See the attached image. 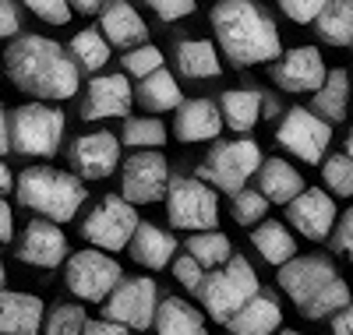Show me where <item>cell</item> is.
<instances>
[{
	"instance_id": "45",
	"label": "cell",
	"mask_w": 353,
	"mask_h": 335,
	"mask_svg": "<svg viewBox=\"0 0 353 335\" xmlns=\"http://www.w3.org/2000/svg\"><path fill=\"white\" fill-rule=\"evenodd\" d=\"M152 14H159L163 21H173V18H188L194 11V0H152L149 4Z\"/></svg>"
},
{
	"instance_id": "56",
	"label": "cell",
	"mask_w": 353,
	"mask_h": 335,
	"mask_svg": "<svg viewBox=\"0 0 353 335\" xmlns=\"http://www.w3.org/2000/svg\"><path fill=\"white\" fill-rule=\"evenodd\" d=\"M350 50H353V46H350Z\"/></svg>"
},
{
	"instance_id": "40",
	"label": "cell",
	"mask_w": 353,
	"mask_h": 335,
	"mask_svg": "<svg viewBox=\"0 0 353 335\" xmlns=\"http://www.w3.org/2000/svg\"><path fill=\"white\" fill-rule=\"evenodd\" d=\"M329 243H332L336 254H346V258L353 261V205L336 219V226H332V233H329Z\"/></svg>"
},
{
	"instance_id": "49",
	"label": "cell",
	"mask_w": 353,
	"mask_h": 335,
	"mask_svg": "<svg viewBox=\"0 0 353 335\" xmlns=\"http://www.w3.org/2000/svg\"><path fill=\"white\" fill-rule=\"evenodd\" d=\"M8 191H14V173L8 170V163L0 159V198H4Z\"/></svg>"
},
{
	"instance_id": "26",
	"label": "cell",
	"mask_w": 353,
	"mask_h": 335,
	"mask_svg": "<svg viewBox=\"0 0 353 335\" xmlns=\"http://www.w3.org/2000/svg\"><path fill=\"white\" fill-rule=\"evenodd\" d=\"M152 328H156V335H209L205 332V314L194 303H188L184 296L159 300Z\"/></svg>"
},
{
	"instance_id": "13",
	"label": "cell",
	"mask_w": 353,
	"mask_h": 335,
	"mask_svg": "<svg viewBox=\"0 0 353 335\" xmlns=\"http://www.w3.org/2000/svg\"><path fill=\"white\" fill-rule=\"evenodd\" d=\"M68 159H71L78 180H106L113 170H121V138L113 131L78 134L71 141Z\"/></svg>"
},
{
	"instance_id": "8",
	"label": "cell",
	"mask_w": 353,
	"mask_h": 335,
	"mask_svg": "<svg viewBox=\"0 0 353 335\" xmlns=\"http://www.w3.org/2000/svg\"><path fill=\"white\" fill-rule=\"evenodd\" d=\"M138 223L141 219H138V208L134 205H128L121 194H106L81 219V240L113 258L117 251H128V243H131Z\"/></svg>"
},
{
	"instance_id": "27",
	"label": "cell",
	"mask_w": 353,
	"mask_h": 335,
	"mask_svg": "<svg viewBox=\"0 0 353 335\" xmlns=\"http://www.w3.org/2000/svg\"><path fill=\"white\" fill-rule=\"evenodd\" d=\"M176 71L191 81H205V78H219L223 74V60L212 39H184L176 43Z\"/></svg>"
},
{
	"instance_id": "5",
	"label": "cell",
	"mask_w": 353,
	"mask_h": 335,
	"mask_svg": "<svg viewBox=\"0 0 353 335\" xmlns=\"http://www.w3.org/2000/svg\"><path fill=\"white\" fill-rule=\"evenodd\" d=\"M265 163L261 148L254 138H233V141H216L209 148V156L201 159V166L194 170V180L209 184L212 191H226L230 198L248 187V180L258 173V166Z\"/></svg>"
},
{
	"instance_id": "1",
	"label": "cell",
	"mask_w": 353,
	"mask_h": 335,
	"mask_svg": "<svg viewBox=\"0 0 353 335\" xmlns=\"http://www.w3.org/2000/svg\"><path fill=\"white\" fill-rule=\"evenodd\" d=\"M4 71L18 92L50 103L78 96L81 85V74L71 64L68 50L36 32H21L18 39H11V46L4 50Z\"/></svg>"
},
{
	"instance_id": "21",
	"label": "cell",
	"mask_w": 353,
	"mask_h": 335,
	"mask_svg": "<svg viewBox=\"0 0 353 335\" xmlns=\"http://www.w3.org/2000/svg\"><path fill=\"white\" fill-rule=\"evenodd\" d=\"M223 131V116L212 99H184L173 113V138L176 141H212Z\"/></svg>"
},
{
	"instance_id": "18",
	"label": "cell",
	"mask_w": 353,
	"mask_h": 335,
	"mask_svg": "<svg viewBox=\"0 0 353 335\" xmlns=\"http://www.w3.org/2000/svg\"><path fill=\"white\" fill-rule=\"evenodd\" d=\"M332 279H339V276H336L332 261L321 258V254L293 258V261H286V265L279 268V286H283V293H286L293 303H297V307H304V303H307L314 293L325 290Z\"/></svg>"
},
{
	"instance_id": "46",
	"label": "cell",
	"mask_w": 353,
	"mask_h": 335,
	"mask_svg": "<svg viewBox=\"0 0 353 335\" xmlns=\"http://www.w3.org/2000/svg\"><path fill=\"white\" fill-rule=\"evenodd\" d=\"M81 335H131V332L121 328V325H110V321H103V318H88L85 328H81Z\"/></svg>"
},
{
	"instance_id": "53",
	"label": "cell",
	"mask_w": 353,
	"mask_h": 335,
	"mask_svg": "<svg viewBox=\"0 0 353 335\" xmlns=\"http://www.w3.org/2000/svg\"><path fill=\"white\" fill-rule=\"evenodd\" d=\"M4 283H8V268H4V261H0V293H4Z\"/></svg>"
},
{
	"instance_id": "42",
	"label": "cell",
	"mask_w": 353,
	"mask_h": 335,
	"mask_svg": "<svg viewBox=\"0 0 353 335\" xmlns=\"http://www.w3.org/2000/svg\"><path fill=\"white\" fill-rule=\"evenodd\" d=\"M321 11H325V0H283V14L297 25H314Z\"/></svg>"
},
{
	"instance_id": "6",
	"label": "cell",
	"mask_w": 353,
	"mask_h": 335,
	"mask_svg": "<svg viewBox=\"0 0 353 335\" xmlns=\"http://www.w3.org/2000/svg\"><path fill=\"white\" fill-rule=\"evenodd\" d=\"M258 293H261V283H258V272L248 265V258H230L223 268L205 272L198 300H201L205 314H209L212 321L226 325Z\"/></svg>"
},
{
	"instance_id": "35",
	"label": "cell",
	"mask_w": 353,
	"mask_h": 335,
	"mask_svg": "<svg viewBox=\"0 0 353 335\" xmlns=\"http://www.w3.org/2000/svg\"><path fill=\"white\" fill-rule=\"evenodd\" d=\"M346 303H353L350 300V286L343 283V279H332L321 293H314L304 307H297L304 318H311V321H321V318H332V314H339Z\"/></svg>"
},
{
	"instance_id": "31",
	"label": "cell",
	"mask_w": 353,
	"mask_h": 335,
	"mask_svg": "<svg viewBox=\"0 0 353 335\" xmlns=\"http://www.w3.org/2000/svg\"><path fill=\"white\" fill-rule=\"evenodd\" d=\"M314 32L329 46H353V0H329L314 21Z\"/></svg>"
},
{
	"instance_id": "7",
	"label": "cell",
	"mask_w": 353,
	"mask_h": 335,
	"mask_svg": "<svg viewBox=\"0 0 353 335\" xmlns=\"http://www.w3.org/2000/svg\"><path fill=\"white\" fill-rule=\"evenodd\" d=\"M166 219L173 230L188 233H212L219 223V198L209 184H201L194 176H170L166 187Z\"/></svg>"
},
{
	"instance_id": "48",
	"label": "cell",
	"mask_w": 353,
	"mask_h": 335,
	"mask_svg": "<svg viewBox=\"0 0 353 335\" xmlns=\"http://www.w3.org/2000/svg\"><path fill=\"white\" fill-rule=\"evenodd\" d=\"M332 335H353V303H346L339 314H332Z\"/></svg>"
},
{
	"instance_id": "15",
	"label": "cell",
	"mask_w": 353,
	"mask_h": 335,
	"mask_svg": "<svg viewBox=\"0 0 353 335\" xmlns=\"http://www.w3.org/2000/svg\"><path fill=\"white\" fill-rule=\"evenodd\" d=\"M131 103H134V88L124 74H96L85 85L81 120H110V116L128 120Z\"/></svg>"
},
{
	"instance_id": "25",
	"label": "cell",
	"mask_w": 353,
	"mask_h": 335,
	"mask_svg": "<svg viewBox=\"0 0 353 335\" xmlns=\"http://www.w3.org/2000/svg\"><path fill=\"white\" fill-rule=\"evenodd\" d=\"M311 113L325 124H343L346 113H350V71L346 68H332L325 74V85L314 92L311 99Z\"/></svg>"
},
{
	"instance_id": "39",
	"label": "cell",
	"mask_w": 353,
	"mask_h": 335,
	"mask_svg": "<svg viewBox=\"0 0 353 335\" xmlns=\"http://www.w3.org/2000/svg\"><path fill=\"white\" fill-rule=\"evenodd\" d=\"M121 64H124V71H128L131 78H138V81L166 68V64H163V50H159V46H152V43H145V46H134V50H128Z\"/></svg>"
},
{
	"instance_id": "2",
	"label": "cell",
	"mask_w": 353,
	"mask_h": 335,
	"mask_svg": "<svg viewBox=\"0 0 353 335\" xmlns=\"http://www.w3.org/2000/svg\"><path fill=\"white\" fill-rule=\"evenodd\" d=\"M209 21L216 32V50L226 53L233 68L276 64L283 53L279 28L261 4H251V0H219Z\"/></svg>"
},
{
	"instance_id": "3",
	"label": "cell",
	"mask_w": 353,
	"mask_h": 335,
	"mask_svg": "<svg viewBox=\"0 0 353 335\" xmlns=\"http://www.w3.org/2000/svg\"><path fill=\"white\" fill-rule=\"evenodd\" d=\"M14 198L21 208L36 212L39 219L61 226L81 212L88 191L74 173L53 170V166H25L14 176Z\"/></svg>"
},
{
	"instance_id": "19",
	"label": "cell",
	"mask_w": 353,
	"mask_h": 335,
	"mask_svg": "<svg viewBox=\"0 0 353 335\" xmlns=\"http://www.w3.org/2000/svg\"><path fill=\"white\" fill-rule=\"evenodd\" d=\"M99 36L106 39V46L113 50H134L149 43V25L141 21V14L124 4V0H113V4H103L99 11Z\"/></svg>"
},
{
	"instance_id": "22",
	"label": "cell",
	"mask_w": 353,
	"mask_h": 335,
	"mask_svg": "<svg viewBox=\"0 0 353 335\" xmlns=\"http://www.w3.org/2000/svg\"><path fill=\"white\" fill-rule=\"evenodd\" d=\"M176 247H181V243L173 240V233H166L163 226L141 219L138 230H134V236H131V243H128V254H131L141 268L159 272V268H166V265L173 261Z\"/></svg>"
},
{
	"instance_id": "12",
	"label": "cell",
	"mask_w": 353,
	"mask_h": 335,
	"mask_svg": "<svg viewBox=\"0 0 353 335\" xmlns=\"http://www.w3.org/2000/svg\"><path fill=\"white\" fill-rule=\"evenodd\" d=\"M170 187V163L163 152H134L121 159V198L128 205H156Z\"/></svg>"
},
{
	"instance_id": "32",
	"label": "cell",
	"mask_w": 353,
	"mask_h": 335,
	"mask_svg": "<svg viewBox=\"0 0 353 335\" xmlns=\"http://www.w3.org/2000/svg\"><path fill=\"white\" fill-rule=\"evenodd\" d=\"M64 50H68V57H71V64L78 68V74H81V71L96 74V71L106 68V60H110V46H106V39L99 36V28H81V32H74Z\"/></svg>"
},
{
	"instance_id": "33",
	"label": "cell",
	"mask_w": 353,
	"mask_h": 335,
	"mask_svg": "<svg viewBox=\"0 0 353 335\" xmlns=\"http://www.w3.org/2000/svg\"><path fill=\"white\" fill-rule=\"evenodd\" d=\"M188 258L198 265V268H223L230 258H233V243H230V236L226 233H219V230H212V233H191L188 236Z\"/></svg>"
},
{
	"instance_id": "50",
	"label": "cell",
	"mask_w": 353,
	"mask_h": 335,
	"mask_svg": "<svg viewBox=\"0 0 353 335\" xmlns=\"http://www.w3.org/2000/svg\"><path fill=\"white\" fill-rule=\"evenodd\" d=\"M99 14L103 11V4H96V0H74V4H71V14Z\"/></svg>"
},
{
	"instance_id": "28",
	"label": "cell",
	"mask_w": 353,
	"mask_h": 335,
	"mask_svg": "<svg viewBox=\"0 0 353 335\" xmlns=\"http://www.w3.org/2000/svg\"><path fill=\"white\" fill-rule=\"evenodd\" d=\"M216 106H219L223 124L237 134L254 131V124L261 120V92L258 88H226Z\"/></svg>"
},
{
	"instance_id": "47",
	"label": "cell",
	"mask_w": 353,
	"mask_h": 335,
	"mask_svg": "<svg viewBox=\"0 0 353 335\" xmlns=\"http://www.w3.org/2000/svg\"><path fill=\"white\" fill-rule=\"evenodd\" d=\"M11 240H14V212L0 198V243H11Z\"/></svg>"
},
{
	"instance_id": "4",
	"label": "cell",
	"mask_w": 353,
	"mask_h": 335,
	"mask_svg": "<svg viewBox=\"0 0 353 335\" xmlns=\"http://www.w3.org/2000/svg\"><path fill=\"white\" fill-rule=\"evenodd\" d=\"M8 116V138H11V152L25 159H53L61 152L64 141V110L61 106H46V103H25L14 106Z\"/></svg>"
},
{
	"instance_id": "9",
	"label": "cell",
	"mask_w": 353,
	"mask_h": 335,
	"mask_svg": "<svg viewBox=\"0 0 353 335\" xmlns=\"http://www.w3.org/2000/svg\"><path fill=\"white\" fill-rule=\"evenodd\" d=\"M103 307V321L121 325L128 332H145L156 321V307H159V286L152 276H131L121 279L117 290L99 303Z\"/></svg>"
},
{
	"instance_id": "52",
	"label": "cell",
	"mask_w": 353,
	"mask_h": 335,
	"mask_svg": "<svg viewBox=\"0 0 353 335\" xmlns=\"http://www.w3.org/2000/svg\"><path fill=\"white\" fill-rule=\"evenodd\" d=\"M343 156L353 159V128H350V134H346V152H343Z\"/></svg>"
},
{
	"instance_id": "55",
	"label": "cell",
	"mask_w": 353,
	"mask_h": 335,
	"mask_svg": "<svg viewBox=\"0 0 353 335\" xmlns=\"http://www.w3.org/2000/svg\"><path fill=\"white\" fill-rule=\"evenodd\" d=\"M350 96H353V71H350Z\"/></svg>"
},
{
	"instance_id": "10",
	"label": "cell",
	"mask_w": 353,
	"mask_h": 335,
	"mask_svg": "<svg viewBox=\"0 0 353 335\" xmlns=\"http://www.w3.org/2000/svg\"><path fill=\"white\" fill-rule=\"evenodd\" d=\"M121 279H124L121 261L96 247H81L64 261V286L85 303H103Z\"/></svg>"
},
{
	"instance_id": "41",
	"label": "cell",
	"mask_w": 353,
	"mask_h": 335,
	"mask_svg": "<svg viewBox=\"0 0 353 335\" xmlns=\"http://www.w3.org/2000/svg\"><path fill=\"white\" fill-rule=\"evenodd\" d=\"M28 11L57 28L71 21V4H64V0H28Z\"/></svg>"
},
{
	"instance_id": "38",
	"label": "cell",
	"mask_w": 353,
	"mask_h": 335,
	"mask_svg": "<svg viewBox=\"0 0 353 335\" xmlns=\"http://www.w3.org/2000/svg\"><path fill=\"white\" fill-rule=\"evenodd\" d=\"M321 180H325V187L339 198H353V159L350 156H329L321 163Z\"/></svg>"
},
{
	"instance_id": "16",
	"label": "cell",
	"mask_w": 353,
	"mask_h": 335,
	"mask_svg": "<svg viewBox=\"0 0 353 335\" xmlns=\"http://www.w3.org/2000/svg\"><path fill=\"white\" fill-rule=\"evenodd\" d=\"M286 219L290 226L304 233L307 240H329L339 212H336V201L329 191H318V187H304L297 198L286 205Z\"/></svg>"
},
{
	"instance_id": "37",
	"label": "cell",
	"mask_w": 353,
	"mask_h": 335,
	"mask_svg": "<svg viewBox=\"0 0 353 335\" xmlns=\"http://www.w3.org/2000/svg\"><path fill=\"white\" fill-rule=\"evenodd\" d=\"M265 212H269V201H265L254 187H244V191H237L230 198V216H233V223H241V226H258V223H265Z\"/></svg>"
},
{
	"instance_id": "24",
	"label": "cell",
	"mask_w": 353,
	"mask_h": 335,
	"mask_svg": "<svg viewBox=\"0 0 353 335\" xmlns=\"http://www.w3.org/2000/svg\"><path fill=\"white\" fill-rule=\"evenodd\" d=\"M304 191V176L286 159H265L258 166V194L269 205H290Z\"/></svg>"
},
{
	"instance_id": "17",
	"label": "cell",
	"mask_w": 353,
	"mask_h": 335,
	"mask_svg": "<svg viewBox=\"0 0 353 335\" xmlns=\"http://www.w3.org/2000/svg\"><path fill=\"white\" fill-rule=\"evenodd\" d=\"M14 254L18 261L32 265V268H57L68 261V236L61 226H53L46 219H32L21 230Z\"/></svg>"
},
{
	"instance_id": "14",
	"label": "cell",
	"mask_w": 353,
	"mask_h": 335,
	"mask_svg": "<svg viewBox=\"0 0 353 335\" xmlns=\"http://www.w3.org/2000/svg\"><path fill=\"white\" fill-rule=\"evenodd\" d=\"M325 74H329V68H325V60H321V50H314V46L286 50L269 71V78L283 88V92H293V96L318 92V88L325 85Z\"/></svg>"
},
{
	"instance_id": "43",
	"label": "cell",
	"mask_w": 353,
	"mask_h": 335,
	"mask_svg": "<svg viewBox=\"0 0 353 335\" xmlns=\"http://www.w3.org/2000/svg\"><path fill=\"white\" fill-rule=\"evenodd\" d=\"M173 279L181 283L188 293L198 296V293H201V283H205V268H198V265L184 254V258H176V261H173Z\"/></svg>"
},
{
	"instance_id": "29",
	"label": "cell",
	"mask_w": 353,
	"mask_h": 335,
	"mask_svg": "<svg viewBox=\"0 0 353 335\" xmlns=\"http://www.w3.org/2000/svg\"><path fill=\"white\" fill-rule=\"evenodd\" d=\"M134 99L149 113H176V106L184 103V92H181V85H176V78L170 74V68H163V71L138 81Z\"/></svg>"
},
{
	"instance_id": "20",
	"label": "cell",
	"mask_w": 353,
	"mask_h": 335,
	"mask_svg": "<svg viewBox=\"0 0 353 335\" xmlns=\"http://www.w3.org/2000/svg\"><path fill=\"white\" fill-rule=\"evenodd\" d=\"M46 303L36 293L4 290L0 293V335H43Z\"/></svg>"
},
{
	"instance_id": "23",
	"label": "cell",
	"mask_w": 353,
	"mask_h": 335,
	"mask_svg": "<svg viewBox=\"0 0 353 335\" xmlns=\"http://www.w3.org/2000/svg\"><path fill=\"white\" fill-rule=\"evenodd\" d=\"M279 325H283V311H279L276 296L258 293L226 321V332L230 335H276Z\"/></svg>"
},
{
	"instance_id": "36",
	"label": "cell",
	"mask_w": 353,
	"mask_h": 335,
	"mask_svg": "<svg viewBox=\"0 0 353 335\" xmlns=\"http://www.w3.org/2000/svg\"><path fill=\"white\" fill-rule=\"evenodd\" d=\"M85 321L81 303H53L43 318V335H81Z\"/></svg>"
},
{
	"instance_id": "54",
	"label": "cell",
	"mask_w": 353,
	"mask_h": 335,
	"mask_svg": "<svg viewBox=\"0 0 353 335\" xmlns=\"http://www.w3.org/2000/svg\"><path fill=\"white\" fill-rule=\"evenodd\" d=\"M276 335H304V332H293V328H283V332H276Z\"/></svg>"
},
{
	"instance_id": "44",
	"label": "cell",
	"mask_w": 353,
	"mask_h": 335,
	"mask_svg": "<svg viewBox=\"0 0 353 335\" xmlns=\"http://www.w3.org/2000/svg\"><path fill=\"white\" fill-rule=\"evenodd\" d=\"M21 36V11L11 0H0V39H18Z\"/></svg>"
},
{
	"instance_id": "51",
	"label": "cell",
	"mask_w": 353,
	"mask_h": 335,
	"mask_svg": "<svg viewBox=\"0 0 353 335\" xmlns=\"http://www.w3.org/2000/svg\"><path fill=\"white\" fill-rule=\"evenodd\" d=\"M11 152V138H8V116L0 113V159H4Z\"/></svg>"
},
{
	"instance_id": "30",
	"label": "cell",
	"mask_w": 353,
	"mask_h": 335,
	"mask_svg": "<svg viewBox=\"0 0 353 335\" xmlns=\"http://www.w3.org/2000/svg\"><path fill=\"white\" fill-rule=\"evenodd\" d=\"M251 243H254V251L269 265H276V268H283L286 261L297 258V240H293V233L283 223H276V219L258 223L251 230Z\"/></svg>"
},
{
	"instance_id": "34",
	"label": "cell",
	"mask_w": 353,
	"mask_h": 335,
	"mask_svg": "<svg viewBox=\"0 0 353 335\" xmlns=\"http://www.w3.org/2000/svg\"><path fill=\"white\" fill-rule=\"evenodd\" d=\"M166 128L159 116H128L124 131H121V145L134 148V152H159L166 145Z\"/></svg>"
},
{
	"instance_id": "11",
	"label": "cell",
	"mask_w": 353,
	"mask_h": 335,
	"mask_svg": "<svg viewBox=\"0 0 353 335\" xmlns=\"http://www.w3.org/2000/svg\"><path fill=\"white\" fill-rule=\"evenodd\" d=\"M276 141L297 156L301 163H325V152H329V141H332V128L325 120H318L307 106H290L276 128Z\"/></svg>"
}]
</instances>
